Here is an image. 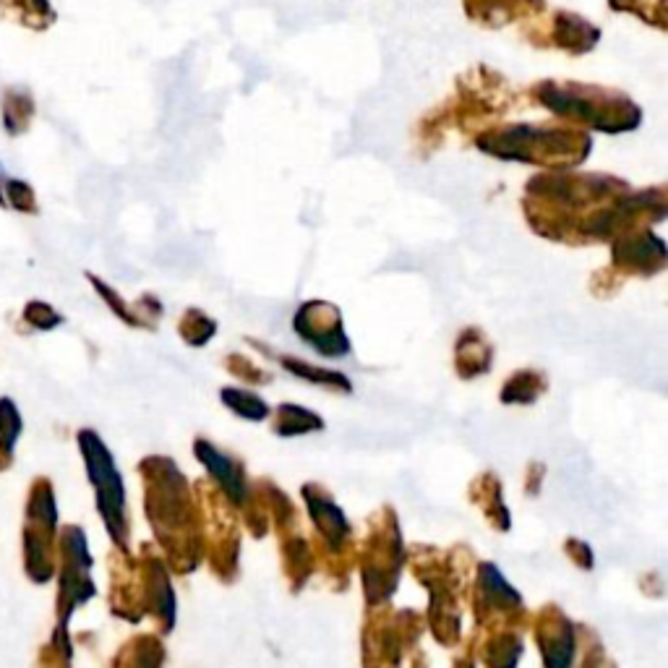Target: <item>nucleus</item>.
I'll list each match as a JSON object with an SVG mask.
<instances>
[{
	"label": "nucleus",
	"instance_id": "1",
	"mask_svg": "<svg viewBox=\"0 0 668 668\" xmlns=\"http://www.w3.org/2000/svg\"><path fill=\"white\" fill-rule=\"evenodd\" d=\"M144 476V512L172 572L188 575L204 556V527L197 493L170 457L138 465Z\"/></svg>",
	"mask_w": 668,
	"mask_h": 668
},
{
	"label": "nucleus",
	"instance_id": "2",
	"mask_svg": "<svg viewBox=\"0 0 668 668\" xmlns=\"http://www.w3.org/2000/svg\"><path fill=\"white\" fill-rule=\"evenodd\" d=\"M468 548L457 546L447 554H438L436 548L421 546L410 561L415 580H421L428 590V626L442 645L455 647L459 643V598H463L465 582H468V567H459Z\"/></svg>",
	"mask_w": 668,
	"mask_h": 668
},
{
	"label": "nucleus",
	"instance_id": "3",
	"mask_svg": "<svg viewBox=\"0 0 668 668\" xmlns=\"http://www.w3.org/2000/svg\"><path fill=\"white\" fill-rule=\"evenodd\" d=\"M358 556L366 605L374 609V605L389 603L400 582L402 561H405L400 520L392 506H381L379 514H374L368 522V535Z\"/></svg>",
	"mask_w": 668,
	"mask_h": 668
},
{
	"label": "nucleus",
	"instance_id": "4",
	"mask_svg": "<svg viewBox=\"0 0 668 668\" xmlns=\"http://www.w3.org/2000/svg\"><path fill=\"white\" fill-rule=\"evenodd\" d=\"M201 510V527H204V552L212 572L222 582H233L238 575V554H241V533L235 506L230 504L214 483L193 486Z\"/></svg>",
	"mask_w": 668,
	"mask_h": 668
},
{
	"label": "nucleus",
	"instance_id": "5",
	"mask_svg": "<svg viewBox=\"0 0 668 668\" xmlns=\"http://www.w3.org/2000/svg\"><path fill=\"white\" fill-rule=\"evenodd\" d=\"M423 619L415 611H394L389 603L368 609L364 624V668H400L402 653L421 639Z\"/></svg>",
	"mask_w": 668,
	"mask_h": 668
},
{
	"label": "nucleus",
	"instance_id": "6",
	"mask_svg": "<svg viewBox=\"0 0 668 668\" xmlns=\"http://www.w3.org/2000/svg\"><path fill=\"white\" fill-rule=\"evenodd\" d=\"M79 444L84 457H87L89 478H92L97 491V506H100L110 538L115 541L121 552H129V517H125V489L121 472H118L108 447L92 431H81Z\"/></svg>",
	"mask_w": 668,
	"mask_h": 668
},
{
	"label": "nucleus",
	"instance_id": "7",
	"mask_svg": "<svg viewBox=\"0 0 668 668\" xmlns=\"http://www.w3.org/2000/svg\"><path fill=\"white\" fill-rule=\"evenodd\" d=\"M305 506H309L313 527H316L319 541H322V548L330 556H334V575L339 569H350L355 561V543H353V525L350 520L345 517V512L339 510L337 501L330 497V491L319 483H305L303 489Z\"/></svg>",
	"mask_w": 668,
	"mask_h": 668
},
{
	"label": "nucleus",
	"instance_id": "8",
	"mask_svg": "<svg viewBox=\"0 0 668 668\" xmlns=\"http://www.w3.org/2000/svg\"><path fill=\"white\" fill-rule=\"evenodd\" d=\"M472 598H476V622L483 630H497V626L517 630L525 619V601L491 561L478 564Z\"/></svg>",
	"mask_w": 668,
	"mask_h": 668
},
{
	"label": "nucleus",
	"instance_id": "9",
	"mask_svg": "<svg viewBox=\"0 0 668 668\" xmlns=\"http://www.w3.org/2000/svg\"><path fill=\"white\" fill-rule=\"evenodd\" d=\"M142 556L144 559L138 561V577H142L144 614L155 619L159 632H172V626H176V590L170 584L167 564L146 546L142 548Z\"/></svg>",
	"mask_w": 668,
	"mask_h": 668
},
{
	"label": "nucleus",
	"instance_id": "10",
	"mask_svg": "<svg viewBox=\"0 0 668 668\" xmlns=\"http://www.w3.org/2000/svg\"><path fill=\"white\" fill-rule=\"evenodd\" d=\"M535 643L546 668H572L577 653V626L569 622L559 605L548 603L533 622Z\"/></svg>",
	"mask_w": 668,
	"mask_h": 668
},
{
	"label": "nucleus",
	"instance_id": "11",
	"mask_svg": "<svg viewBox=\"0 0 668 668\" xmlns=\"http://www.w3.org/2000/svg\"><path fill=\"white\" fill-rule=\"evenodd\" d=\"M89 559L87 538L79 527H68L63 538V577H60V616L68 614L76 605L94 595V584L89 580Z\"/></svg>",
	"mask_w": 668,
	"mask_h": 668
},
{
	"label": "nucleus",
	"instance_id": "12",
	"mask_svg": "<svg viewBox=\"0 0 668 668\" xmlns=\"http://www.w3.org/2000/svg\"><path fill=\"white\" fill-rule=\"evenodd\" d=\"M296 330L305 343H311L326 358H343V355L350 353V343H347L343 326H339L337 311L322 301L305 303L298 311Z\"/></svg>",
	"mask_w": 668,
	"mask_h": 668
},
{
	"label": "nucleus",
	"instance_id": "13",
	"mask_svg": "<svg viewBox=\"0 0 668 668\" xmlns=\"http://www.w3.org/2000/svg\"><path fill=\"white\" fill-rule=\"evenodd\" d=\"M193 455H197L199 463L209 470L214 486L225 493L230 504H233L235 510H241V506L246 504L250 489L246 472H243V465L235 463L233 457H227L225 452H220L212 442H207V438H197V444H193Z\"/></svg>",
	"mask_w": 668,
	"mask_h": 668
},
{
	"label": "nucleus",
	"instance_id": "14",
	"mask_svg": "<svg viewBox=\"0 0 668 668\" xmlns=\"http://www.w3.org/2000/svg\"><path fill=\"white\" fill-rule=\"evenodd\" d=\"M486 635L478 645V660L483 668H517L525 645H522L520 630L510 626H497V630H483Z\"/></svg>",
	"mask_w": 668,
	"mask_h": 668
},
{
	"label": "nucleus",
	"instance_id": "15",
	"mask_svg": "<svg viewBox=\"0 0 668 668\" xmlns=\"http://www.w3.org/2000/svg\"><path fill=\"white\" fill-rule=\"evenodd\" d=\"M470 499L478 506L480 514L491 522V527L497 531H510L512 514L504 504V489H501V480L493 472H486L472 480L470 486Z\"/></svg>",
	"mask_w": 668,
	"mask_h": 668
},
{
	"label": "nucleus",
	"instance_id": "16",
	"mask_svg": "<svg viewBox=\"0 0 668 668\" xmlns=\"http://www.w3.org/2000/svg\"><path fill=\"white\" fill-rule=\"evenodd\" d=\"M165 647L157 635H136L118 653L115 668H163Z\"/></svg>",
	"mask_w": 668,
	"mask_h": 668
},
{
	"label": "nucleus",
	"instance_id": "17",
	"mask_svg": "<svg viewBox=\"0 0 668 668\" xmlns=\"http://www.w3.org/2000/svg\"><path fill=\"white\" fill-rule=\"evenodd\" d=\"M324 421L311 410L301 405H280L275 415V434L277 436H303L311 431H322Z\"/></svg>",
	"mask_w": 668,
	"mask_h": 668
},
{
	"label": "nucleus",
	"instance_id": "18",
	"mask_svg": "<svg viewBox=\"0 0 668 668\" xmlns=\"http://www.w3.org/2000/svg\"><path fill=\"white\" fill-rule=\"evenodd\" d=\"M543 389H546V379H541L533 371H520L501 389V402H506V405H531V402L538 400Z\"/></svg>",
	"mask_w": 668,
	"mask_h": 668
},
{
	"label": "nucleus",
	"instance_id": "19",
	"mask_svg": "<svg viewBox=\"0 0 668 668\" xmlns=\"http://www.w3.org/2000/svg\"><path fill=\"white\" fill-rule=\"evenodd\" d=\"M222 402L233 410L235 415H241L243 421H264V417H269V405L261 400L259 394L248 392V389H233L225 387L220 392Z\"/></svg>",
	"mask_w": 668,
	"mask_h": 668
},
{
	"label": "nucleus",
	"instance_id": "20",
	"mask_svg": "<svg viewBox=\"0 0 668 668\" xmlns=\"http://www.w3.org/2000/svg\"><path fill=\"white\" fill-rule=\"evenodd\" d=\"M282 366L288 368L290 374L301 376V379L305 381H313V385L319 387H339L343 392H350V381L345 379L343 374H334V371H324V368H313L309 364H303V360H296V358H282Z\"/></svg>",
	"mask_w": 668,
	"mask_h": 668
},
{
	"label": "nucleus",
	"instance_id": "21",
	"mask_svg": "<svg viewBox=\"0 0 668 668\" xmlns=\"http://www.w3.org/2000/svg\"><path fill=\"white\" fill-rule=\"evenodd\" d=\"M491 364V350L486 345H468L463 339V345L457 343V371L465 376V379H472V376L489 371Z\"/></svg>",
	"mask_w": 668,
	"mask_h": 668
},
{
	"label": "nucleus",
	"instance_id": "22",
	"mask_svg": "<svg viewBox=\"0 0 668 668\" xmlns=\"http://www.w3.org/2000/svg\"><path fill=\"white\" fill-rule=\"evenodd\" d=\"M214 330H218V326H214L212 319L201 316L199 311H191V313H188V316L183 319V337H186L188 343H191L193 347H201V345H204L207 339L214 334Z\"/></svg>",
	"mask_w": 668,
	"mask_h": 668
},
{
	"label": "nucleus",
	"instance_id": "23",
	"mask_svg": "<svg viewBox=\"0 0 668 668\" xmlns=\"http://www.w3.org/2000/svg\"><path fill=\"white\" fill-rule=\"evenodd\" d=\"M564 552H567L569 559L575 561V567L580 569H593V552H590L588 543L577 541V538H567V543H564Z\"/></svg>",
	"mask_w": 668,
	"mask_h": 668
},
{
	"label": "nucleus",
	"instance_id": "24",
	"mask_svg": "<svg viewBox=\"0 0 668 668\" xmlns=\"http://www.w3.org/2000/svg\"><path fill=\"white\" fill-rule=\"evenodd\" d=\"M582 668H616V666H614V660L605 656L603 645L601 643H593V645L588 647V650H584Z\"/></svg>",
	"mask_w": 668,
	"mask_h": 668
},
{
	"label": "nucleus",
	"instance_id": "25",
	"mask_svg": "<svg viewBox=\"0 0 668 668\" xmlns=\"http://www.w3.org/2000/svg\"><path fill=\"white\" fill-rule=\"evenodd\" d=\"M455 668H476V664H472V658H470V656H465V658H459V660H457Z\"/></svg>",
	"mask_w": 668,
	"mask_h": 668
},
{
	"label": "nucleus",
	"instance_id": "26",
	"mask_svg": "<svg viewBox=\"0 0 668 668\" xmlns=\"http://www.w3.org/2000/svg\"><path fill=\"white\" fill-rule=\"evenodd\" d=\"M415 668H426V666H417V660H415Z\"/></svg>",
	"mask_w": 668,
	"mask_h": 668
}]
</instances>
